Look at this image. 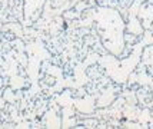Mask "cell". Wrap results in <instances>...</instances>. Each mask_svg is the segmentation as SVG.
I'll return each mask as SVG.
<instances>
[]
</instances>
